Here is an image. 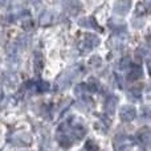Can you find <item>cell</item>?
I'll use <instances>...</instances> for the list:
<instances>
[{"instance_id": "7c38bea8", "label": "cell", "mask_w": 151, "mask_h": 151, "mask_svg": "<svg viewBox=\"0 0 151 151\" xmlns=\"http://www.w3.org/2000/svg\"><path fill=\"white\" fill-rule=\"evenodd\" d=\"M88 88H89V91H96L98 89V82H96L94 80H90V82L88 83Z\"/></svg>"}, {"instance_id": "30bf717a", "label": "cell", "mask_w": 151, "mask_h": 151, "mask_svg": "<svg viewBox=\"0 0 151 151\" xmlns=\"http://www.w3.org/2000/svg\"><path fill=\"white\" fill-rule=\"evenodd\" d=\"M85 150L86 151H98V146L93 141H88L85 145Z\"/></svg>"}, {"instance_id": "7a4b0ae2", "label": "cell", "mask_w": 151, "mask_h": 151, "mask_svg": "<svg viewBox=\"0 0 151 151\" xmlns=\"http://www.w3.org/2000/svg\"><path fill=\"white\" fill-rule=\"evenodd\" d=\"M130 7H131V0H117L114 11L118 15H126L130 11Z\"/></svg>"}, {"instance_id": "277c9868", "label": "cell", "mask_w": 151, "mask_h": 151, "mask_svg": "<svg viewBox=\"0 0 151 151\" xmlns=\"http://www.w3.org/2000/svg\"><path fill=\"white\" fill-rule=\"evenodd\" d=\"M105 109H106V111L109 113V114H113V113H114V109H115V98L114 97H110V98L106 101Z\"/></svg>"}, {"instance_id": "ba28073f", "label": "cell", "mask_w": 151, "mask_h": 151, "mask_svg": "<svg viewBox=\"0 0 151 151\" xmlns=\"http://www.w3.org/2000/svg\"><path fill=\"white\" fill-rule=\"evenodd\" d=\"M80 25L86 27V28H91V27H94V25L97 27V24L94 23V20L91 17H86V19H83V20H80Z\"/></svg>"}, {"instance_id": "5b68a950", "label": "cell", "mask_w": 151, "mask_h": 151, "mask_svg": "<svg viewBox=\"0 0 151 151\" xmlns=\"http://www.w3.org/2000/svg\"><path fill=\"white\" fill-rule=\"evenodd\" d=\"M127 77L130 78V80H138V78H141V77H142V70H141V68H134V69H131V70L129 72Z\"/></svg>"}, {"instance_id": "8992f818", "label": "cell", "mask_w": 151, "mask_h": 151, "mask_svg": "<svg viewBox=\"0 0 151 151\" xmlns=\"http://www.w3.org/2000/svg\"><path fill=\"white\" fill-rule=\"evenodd\" d=\"M139 139H141L143 143H151V131L149 130H145L139 134Z\"/></svg>"}, {"instance_id": "6da1fadb", "label": "cell", "mask_w": 151, "mask_h": 151, "mask_svg": "<svg viewBox=\"0 0 151 151\" xmlns=\"http://www.w3.org/2000/svg\"><path fill=\"white\" fill-rule=\"evenodd\" d=\"M135 114H137V110L134 109L133 106H130V105L123 106L122 109H121V113H119L122 121H125V122H130V121H133L134 118H135Z\"/></svg>"}, {"instance_id": "4fadbf2b", "label": "cell", "mask_w": 151, "mask_h": 151, "mask_svg": "<svg viewBox=\"0 0 151 151\" xmlns=\"http://www.w3.org/2000/svg\"><path fill=\"white\" fill-rule=\"evenodd\" d=\"M90 64L93 66H99L101 65V58H99L98 56H97V57H93L91 58V61H90Z\"/></svg>"}, {"instance_id": "3957f363", "label": "cell", "mask_w": 151, "mask_h": 151, "mask_svg": "<svg viewBox=\"0 0 151 151\" xmlns=\"http://www.w3.org/2000/svg\"><path fill=\"white\" fill-rule=\"evenodd\" d=\"M83 44H85L86 50H90L91 48L97 47V45L99 44V39L96 35H86V39H85V41H83Z\"/></svg>"}, {"instance_id": "52a82bcc", "label": "cell", "mask_w": 151, "mask_h": 151, "mask_svg": "<svg viewBox=\"0 0 151 151\" xmlns=\"http://www.w3.org/2000/svg\"><path fill=\"white\" fill-rule=\"evenodd\" d=\"M15 142H19L20 146H27V145L31 142V138H29L27 134H21V135H19L17 138L15 139Z\"/></svg>"}, {"instance_id": "5bb4252c", "label": "cell", "mask_w": 151, "mask_h": 151, "mask_svg": "<svg viewBox=\"0 0 151 151\" xmlns=\"http://www.w3.org/2000/svg\"><path fill=\"white\" fill-rule=\"evenodd\" d=\"M130 66V61L127 60V58H125V60L122 61V68H129Z\"/></svg>"}, {"instance_id": "9a60e30c", "label": "cell", "mask_w": 151, "mask_h": 151, "mask_svg": "<svg viewBox=\"0 0 151 151\" xmlns=\"http://www.w3.org/2000/svg\"><path fill=\"white\" fill-rule=\"evenodd\" d=\"M145 3H146L149 7H151V0H145Z\"/></svg>"}, {"instance_id": "9c48e42d", "label": "cell", "mask_w": 151, "mask_h": 151, "mask_svg": "<svg viewBox=\"0 0 151 151\" xmlns=\"http://www.w3.org/2000/svg\"><path fill=\"white\" fill-rule=\"evenodd\" d=\"M49 83L48 82H45V81H40V82H37L36 83V89L39 91H48L49 90Z\"/></svg>"}, {"instance_id": "8fae6325", "label": "cell", "mask_w": 151, "mask_h": 151, "mask_svg": "<svg viewBox=\"0 0 151 151\" xmlns=\"http://www.w3.org/2000/svg\"><path fill=\"white\" fill-rule=\"evenodd\" d=\"M52 21V13L50 12H45L41 16V24H49Z\"/></svg>"}]
</instances>
